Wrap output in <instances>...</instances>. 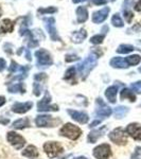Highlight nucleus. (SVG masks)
<instances>
[{
  "instance_id": "28",
  "label": "nucleus",
  "mask_w": 141,
  "mask_h": 159,
  "mask_svg": "<svg viewBox=\"0 0 141 159\" xmlns=\"http://www.w3.org/2000/svg\"><path fill=\"white\" fill-rule=\"evenodd\" d=\"M140 61H141V57H140V55H138V54H134V55L127 56V57L125 58V61H126V64L129 66H136V65H138V64L140 63Z\"/></svg>"
},
{
  "instance_id": "29",
  "label": "nucleus",
  "mask_w": 141,
  "mask_h": 159,
  "mask_svg": "<svg viewBox=\"0 0 141 159\" xmlns=\"http://www.w3.org/2000/svg\"><path fill=\"white\" fill-rule=\"evenodd\" d=\"M134 50L135 49L132 45H120L117 49V52L120 53V54H126V53H130Z\"/></svg>"
},
{
  "instance_id": "46",
  "label": "nucleus",
  "mask_w": 141,
  "mask_h": 159,
  "mask_svg": "<svg viewBox=\"0 0 141 159\" xmlns=\"http://www.w3.org/2000/svg\"><path fill=\"white\" fill-rule=\"evenodd\" d=\"M25 53H27V60H28V61H31V54H30L29 50H28V49H25Z\"/></svg>"
},
{
  "instance_id": "40",
  "label": "nucleus",
  "mask_w": 141,
  "mask_h": 159,
  "mask_svg": "<svg viewBox=\"0 0 141 159\" xmlns=\"http://www.w3.org/2000/svg\"><path fill=\"white\" fill-rule=\"evenodd\" d=\"M6 67H7V61H4L3 58L0 57V72L3 71L4 69H6Z\"/></svg>"
},
{
  "instance_id": "50",
  "label": "nucleus",
  "mask_w": 141,
  "mask_h": 159,
  "mask_svg": "<svg viewBox=\"0 0 141 159\" xmlns=\"http://www.w3.org/2000/svg\"><path fill=\"white\" fill-rule=\"evenodd\" d=\"M0 16H1V7H0Z\"/></svg>"
},
{
  "instance_id": "2",
  "label": "nucleus",
  "mask_w": 141,
  "mask_h": 159,
  "mask_svg": "<svg viewBox=\"0 0 141 159\" xmlns=\"http://www.w3.org/2000/svg\"><path fill=\"white\" fill-rule=\"evenodd\" d=\"M60 134L70 140H76L82 135V129L72 123H66L60 129Z\"/></svg>"
},
{
  "instance_id": "37",
  "label": "nucleus",
  "mask_w": 141,
  "mask_h": 159,
  "mask_svg": "<svg viewBox=\"0 0 141 159\" xmlns=\"http://www.w3.org/2000/svg\"><path fill=\"white\" fill-rule=\"evenodd\" d=\"M124 17H125V19H126L127 22H130L133 20L134 14H133L130 11H129V10H124Z\"/></svg>"
},
{
  "instance_id": "18",
  "label": "nucleus",
  "mask_w": 141,
  "mask_h": 159,
  "mask_svg": "<svg viewBox=\"0 0 141 159\" xmlns=\"http://www.w3.org/2000/svg\"><path fill=\"white\" fill-rule=\"evenodd\" d=\"M117 93H118V87L117 86H111L106 89L105 91V97L107 98L111 103H116V98H117Z\"/></svg>"
},
{
  "instance_id": "25",
  "label": "nucleus",
  "mask_w": 141,
  "mask_h": 159,
  "mask_svg": "<svg viewBox=\"0 0 141 159\" xmlns=\"http://www.w3.org/2000/svg\"><path fill=\"white\" fill-rule=\"evenodd\" d=\"M75 74H76L75 68H74V67L69 68L68 70L65 72V76H64V80H65V81L70 82L71 84L76 83V80H75Z\"/></svg>"
},
{
  "instance_id": "1",
  "label": "nucleus",
  "mask_w": 141,
  "mask_h": 159,
  "mask_svg": "<svg viewBox=\"0 0 141 159\" xmlns=\"http://www.w3.org/2000/svg\"><path fill=\"white\" fill-rule=\"evenodd\" d=\"M97 60H98V56L92 53V54L87 56L83 63L79 65V71H80V74L83 80H85L88 76V74L90 73V71L97 66V63H98Z\"/></svg>"
},
{
  "instance_id": "21",
  "label": "nucleus",
  "mask_w": 141,
  "mask_h": 159,
  "mask_svg": "<svg viewBox=\"0 0 141 159\" xmlns=\"http://www.w3.org/2000/svg\"><path fill=\"white\" fill-rule=\"evenodd\" d=\"M22 156H25V157H27V158H30V159L37 158L38 151L36 147H34V145H29V147H27V148L22 152Z\"/></svg>"
},
{
  "instance_id": "31",
  "label": "nucleus",
  "mask_w": 141,
  "mask_h": 159,
  "mask_svg": "<svg viewBox=\"0 0 141 159\" xmlns=\"http://www.w3.org/2000/svg\"><path fill=\"white\" fill-rule=\"evenodd\" d=\"M104 36L105 34H98V35H94V36H92L90 38V43H93V45H99V43H102L104 39Z\"/></svg>"
},
{
  "instance_id": "13",
  "label": "nucleus",
  "mask_w": 141,
  "mask_h": 159,
  "mask_svg": "<svg viewBox=\"0 0 141 159\" xmlns=\"http://www.w3.org/2000/svg\"><path fill=\"white\" fill-rule=\"evenodd\" d=\"M67 112L69 114V116L74 120V121L81 123V124H85V123L88 122V120H89L88 115L84 111H78V110L68 109Z\"/></svg>"
},
{
  "instance_id": "17",
  "label": "nucleus",
  "mask_w": 141,
  "mask_h": 159,
  "mask_svg": "<svg viewBox=\"0 0 141 159\" xmlns=\"http://www.w3.org/2000/svg\"><path fill=\"white\" fill-rule=\"evenodd\" d=\"M14 30V24L12 20L10 19H3L0 24V34H4V33H11Z\"/></svg>"
},
{
  "instance_id": "6",
  "label": "nucleus",
  "mask_w": 141,
  "mask_h": 159,
  "mask_svg": "<svg viewBox=\"0 0 141 159\" xmlns=\"http://www.w3.org/2000/svg\"><path fill=\"white\" fill-rule=\"evenodd\" d=\"M51 102V96L49 94V92L46 91L45 96L42 99V101L38 102L37 104V109L38 111H57L58 106L56 104H50Z\"/></svg>"
},
{
  "instance_id": "20",
  "label": "nucleus",
  "mask_w": 141,
  "mask_h": 159,
  "mask_svg": "<svg viewBox=\"0 0 141 159\" xmlns=\"http://www.w3.org/2000/svg\"><path fill=\"white\" fill-rule=\"evenodd\" d=\"M86 37H87L86 30L81 29L80 31H76V32L73 33L72 36H71V39H72V42L75 43H81Z\"/></svg>"
},
{
  "instance_id": "4",
  "label": "nucleus",
  "mask_w": 141,
  "mask_h": 159,
  "mask_svg": "<svg viewBox=\"0 0 141 159\" xmlns=\"http://www.w3.org/2000/svg\"><path fill=\"white\" fill-rule=\"evenodd\" d=\"M43 151L49 158H55L64 152L63 147L55 141H49L43 144Z\"/></svg>"
},
{
  "instance_id": "14",
  "label": "nucleus",
  "mask_w": 141,
  "mask_h": 159,
  "mask_svg": "<svg viewBox=\"0 0 141 159\" xmlns=\"http://www.w3.org/2000/svg\"><path fill=\"white\" fill-rule=\"evenodd\" d=\"M111 11L108 7H105L103 9H101L100 11H97L92 14V22L93 24H101L108 16V13Z\"/></svg>"
},
{
  "instance_id": "48",
  "label": "nucleus",
  "mask_w": 141,
  "mask_h": 159,
  "mask_svg": "<svg viewBox=\"0 0 141 159\" xmlns=\"http://www.w3.org/2000/svg\"><path fill=\"white\" fill-rule=\"evenodd\" d=\"M74 159H87L86 157H84V156H80V157H78V158H74Z\"/></svg>"
},
{
  "instance_id": "24",
  "label": "nucleus",
  "mask_w": 141,
  "mask_h": 159,
  "mask_svg": "<svg viewBox=\"0 0 141 159\" xmlns=\"http://www.w3.org/2000/svg\"><path fill=\"white\" fill-rule=\"evenodd\" d=\"M120 99L121 100H130V102H135L136 101V96L130 89L129 88H124L123 90L120 92Z\"/></svg>"
},
{
  "instance_id": "32",
  "label": "nucleus",
  "mask_w": 141,
  "mask_h": 159,
  "mask_svg": "<svg viewBox=\"0 0 141 159\" xmlns=\"http://www.w3.org/2000/svg\"><path fill=\"white\" fill-rule=\"evenodd\" d=\"M57 12V9L54 7H49L47 9H38V13L39 14H53V13Z\"/></svg>"
},
{
  "instance_id": "9",
  "label": "nucleus",
  "mask_w": 141,
  "mask_h": 159,
  "mask_svg": "<svg viewBox=\"0 0 141 159\" xmlns=\"http://www.w3.org/2000/svg\"><path fill=\"white\" fill-rule=\"evenodd\" d=\"M35 56L37 58V64L39 66H43V67H47V66L52 65L53 61L51 57L50 53L48 52L46 49H40L35 52Z\"/></svg>"
},
{
  "instance_id": "5",
  "label": "nucleus",
  "mask_w": 141,
  "mask_h": 159,
  "mask_svg": "<svg viewBox=\"0 0 141 159\" xmlns=\"http://www.w3.org/2000/svg\"><path fill=\"white\" fill-rule=\"evenodd\" d=\"M111 139L115 144L118 145H125L127 143V134L122 127H117L108 135Z\"/></svg>"
},
{
  "instance_id": "10",
  "label": "nucleus",
  "mask_w": 141,
  "mask_h": 159,
  "mask_svg": "<svg viewBox=\"0 0 141 159\" xmlns=\"http://www.w3.org/2000/svg\"><path fill=\"white\" fill-rule=\"evenodd\" d=\"M97 104V108H96V115L98 117H103V118H107L111 115L112 110L111 107L108 106L105 102L102 100L101 98H98L96 101Z\"/></svg>"
},
{
  "instance_id": "51",
  "label": "nucleus",
  "mask_w": 141,
  "mask_h": 159,
  "mask_svg": "<svg viewBox=\"0 0 141 159\" xmlns=\"http://www.w3.org/2000/svg\"><path fill=\"white\" fill-rule=\"evenodd\" d=\"M111 1H115V0H111Z\"/></svg>"
},
{
  "instance_id": "27",
  "label": "nucleus",
  "mask_w": 141,
  "mask_h": 159,
  "mask_svg": "<svg viewBox=\"0 0 141 159\" xmlns=\"http://www.w3.org/2000/svg\"><path fill=\"white\" fill-rule=\"evenodd\" d=\"M114 112H115V117H116L117 119H122V118L129 112V108H127L126 106H118L115 108Z\"/></svg>"
},
{
  "instance_id": "52",
  "label": "nucleus",
  "mask_w": 141,
  "mask_h": 159,
  "mask_svg": "<svg viewBox=\"0 0 141 159\" xmlns=\"http://www.w3.org/2000/svg\"><path fill=\"white\" fill-rule=\"evenodd\" d=\"M140 107H141V104H140Z\"/></svg>"
},
{
  "instance_id": "33",
  "label": "nucleus",
  "mask_w": 141,
  "mask_h": 159,
  "mask_svg": "<svg viewBox=\"0 0 141 159\" xmlns=\"http://www.w3.org/2000/svg\"><path fill=\"white\" fill-rule=\"evenodd\" d=\"M42 85L39 83H34L33 84V92L36 97H39L40 93H42Z\"/></svg>"
},
{
  "instance_id": "11",
  "label": "nucleus",
  "mask_w": 141,
  "mask_h": 159,
  "mask_svg": "<svg viewBox=\"0 0 141 159\" xmlns=\"http://www.w3.org/2000/svg\"><path fill=\"white\" fill-rule=\"evenodd\" d=\"M127 135H130L133 139L140 141L141 140V124L139 123H130L125 129Z\"/></svg>"
},
{
  "instance_id": "3",
  "label": "nucleus",
  "mask_w": 141,
  "mask_h": 159,
  "mask_svg": "<svg viewBox=\"0 0 141 159\" xmlns=\"http://www.w3.org/2000/svg\"><path fill=\"white\" fill-rule=\"evenodd\" d=\"M35 123L38 127H54L61 123V120L53 118L50 115H39L35 119Z\"/></svg>"
},
{
  "instance_id": "35",
  "label": "nucleus",
  "mask_w": 141,
  "mask_h": 159,
  "mask_svg": "<svg viewBox=\"0 0 141 159\" xmlns=\"http://www.w3.org/2000/svg\"><path fill=\"white\" fill-rule=\"evenodd\" d=\"M130 159H141V148L137 147L135 148V152L133 153Z\"/></svg>"
},
{
  "instance_id": "39",
  "label": "nucleus",
  "mask_w": 141,
  "mask_h": 159,
  "mask_svg": "<svg viewBox=\"0 0 141 159\" xmlns=\"http://www.w3.org/2000/svg\"><path fill=\"white\" fill-rule=\"evenodd\" d=\"M79 57L75 54H69L66 55V61L67 63H70V61H78Z\"/></svg>"
},
{
  "instance_id": "7",
  "label": "nucleus",
  "mask_w": 141,
  "mask_h": 159,
  "mask_svg": "<svg viewBox=\"0 0 141 159\" xmlns=\"http://www.w3.org/2000/svg\"><path fill=\"white\" fill-rule=\"evenodd\" d=\"M93 156L97 159H108L111 156V145L107 143H102L93 148Z\"/></svg>"
},
{
  "instance_id": "30",
  "label": "nucleus",
  "mask_w": 141,
  "mask_h": 159,
  "mask_svg": "<svg viewBox=\"0 0 141 159\" xmlns=\"http://www.w3.org/2000/svg\"><path fill=\"white\" fill-rule=\"evenodd\" d=\"M111 24L117 28H122L123 25H124V24H123V20H122L121 16H120L119 14H115L114 16H112Z\"/></svg>"
},
{
  "instance_id": "41",
  "label": "nucleus",
  "mask_w": 141,
  "mask_h": 159,
  "mask_svg": "<svg viewBox=\"0 0 141 159\" xmlns=\"http://www.w3.org/2000/svg\"><path fill=\"white\" fill-rule=\"evenodd\" d=\"M92 3H94L96 6H101V4L106 3V0H91Z\"/></svg>"
},
{
  "instance_id": "47",
  "label": "nucleus",
  "mask_w": 141,
  "mask_h": 159,
  "mask_svg": "<svg viewBox=\"0 0 141 159\" xmlns=\"http://www.w3.org/2000/svg\"><path fill=\"white\" fill-rule=\"evenodd\" d=\"M83 1H86V0H72L73 3H80V2H83Z\"/></svg>"
},
{
  "instance_id": "15",
  "label": "nucleus",
  "mask_w": 141,
  "mask_h": 159,
  "mask_svg": "<svg viewBox=\"0 0 141 159\" xmlns=\"http://www.w3.org/2000/svg\"><path fill=\"white\" fill-rule=\"evenodd\" d=\"M33 107V102H25V103H15L12 106V110L16 114H25Z\"/></svg>"
},
{
  "instance_id": "44",
  "label": "nucleus",
  "mask_w": 141,
  "mask_h": 159,
  "mask_svg": "<svg viewBox=\"0 0 141 159\" xmlns=\"http://www.w3.org/2000/svg\"><path fill=\"white\" fill-rule=\"evenodd\" d=\"M4 103H6V98L3 96H0V106L4 105Z\"/></svg>"
},
{
  "instance_id": "16",
  "label": "nucleus",
  "mask_w": 141,
  "mask_h": 159,
  "mask_svg": "<svg viewBox=\"0 0 141 159\" xmlns=\"http://www.w3.org/2000/svg\"><path fill=\"white\" fill-rule=\"evenodd\" d=\"M106 129H107V127L104 125V126L102 127V129H94V130H92V132L89 133L88 138H87V140H88V142H89V143H96L97 141L99 140V138L103 136L104 132H105V130H106Z\"/></svg>"
},
{
  "instance_id": "45",
  "label": "nucleus",
  "mask_w": 141,
  "mask_h": 159,
  "mask_svg": "<svg viewBox=\"0 0 141 159\" xmlns=\"http://www.w3.org/2000/svg\"><path fill=\"white\" fill-rule=\"evenodd\" d=\"M100 123H101V120H97V121H93V122H92L91 124L89 125V126H90V127H94L97 124H100Z\"/></svg>"
},
{
  "instance_id": "26",
  "label": "nucleus",
  "mask_w": 141,
  "mask_h": 159,
  "mask_svg": "<svg viewBox=\"0 0 141 159\" xmlns=\"http://www.w3.org/2000/svg\"><path fill=\"white\" fill-rule=\"evenodd\" d=\"M7 91L11 92V93H16V92L25 93V87L24 86V84H22V83H16V84H13V85L9 86Z\"/></svg>"
},
{
  "instance_id": "19",
  "label": "nucleus",
  "mask_w": 141,
  "mask_h": 159,
  "mask_svg": "<svg viewBox=\"0 0 141 159\" xmlns=\"http://www.w3.org/2000/svg\"><path fill=\"white\" fill-rule=\"evenodd\" d=\"M88 18V11L85 7H79L76 9V20L79 24L85 22Z\"/></svg>"
},
{
  "instance_id": "43",
  "label": "nucleus",
  "mask_w": 141,
  "mask_h": 159,
  "mask_svg": "<svg viewBox=\"0 0 141 159\" xmlns=\"http://www.w3.org/2000/svg\"><path fill=\"white\" fill-rule=\"evenodd\" d=\"M9 122H10L9 119H6V118H3V117H0V123H1L2 125L9 124Z\"/></svg>"
},
{
  "instance_id": "38",
  "label": "nucleus",
  "mask_w": 141,
  "mask_h": 159,
  "mask_svg": "<svg viewBox=\"0 0 141 159\" xmlns=\"http://www.w3.org/2000/svg\"><path fill=\"white\" fill-rule=\"evenodd\" d=\"M34 80L35 81H45V80H47V74L46 73H37L34 75Z\"/></svg>"
},
{
  "instance_id": "49",
  "label": "nucleus",
  "mask_w": 141,
  "mask_h": 159,
  "mask_svg": "<svg viewBox=\"0 0 141 159\" xmlns=\"http://www.w3.org/2000/svg\"><path fill=\"white\" fill-rule=\"evenodd\" d=\"M139 72H141V66H140V67H139Z\"/></svg>"
},
{
  "instance_id": "34",
  "label": "nucleus",
  "mask_w": 141,
  "mask_h": 159,
  "mask_svg": "<svg viewBox=\"0 0 141 159\" xmlns=\"http://www.w3.org/2000/svg\"><path fill=\"white\" fill-rule=\"evenodd\" d=\"M130 89H132L133 91L137 92V93H141V81L133 83L132 85H130Z\"/></svg>"
},
{
  "instance_id": "22",
  "label": "nucleus",
  "mask_w": 141,
  "mask_h": 159,
  "mask_svg": "<svg viewBox=\"0 0 141 159\" xmlns=\"http://www.w3.org/2000/svg\"><path fill=\"white\" fill-rule=\"evenodd\" d=\"M14 129H24L25 127H29L30 126V120L28 118H22V119H18L16 120L15 122H13L12 125Z\"/></svg>"
},
{
  "instance_id": "12",
  "label": "nucleus",
  "mask_w": 141,
  "mask_h": 159,
  "mask_svg": "<svg viewBox=\"0 0 141 159\" xmlns=\"http://www.w3.org/2000/svg\"><path fill=\"white\" fill-rule=\"evenodd\" d=\"M43 21L47 22L46 27H47V30H48V32H49L51 39L54 40V42L61 40V38L57 34V31H56V28H55V19L53 18V17H50V18H45Z\"/></svg>"
},
{
  "instance_id": "42",
  "label": "nucleus",
  "mask_w": 141,
  "mask_h": 159,
  "mask_svg": "<svg viewBox=\"0 0 141 159\" xmlns=\"http://www.w3.org/2000/svg\"><path fill=\"white\" fill-rule=\"evenodd\" d=\"M134 9H135L137 12H141V0H138V1L136 2Z\"/></svg>"
},
{
  "instance_id": "36",
  "label": "nucleus",
  "mask_w": 141,
  "mask_h": 159,
  "mask_svg": "<svg viewBox=\"0 0 141 159\" xmlns=\"http://www.w3.org/2000/svg\"><path fill=\"white\" fill-rule=\"evenodd\" d=\"M18 69H19V65H18V64H17L15 61H11V66H10V68H9L10 72H16Z\"/></svg>"
},
{
  "instance_id": "8",
  "label": "nucleus",
  "mask_w": 141,
  "mask_h": 159,
  "mask_svg": "<svg viewBox=\"0 0 141 159\" xmlns=\"http://www.w3.org/2000/svg\"><path fill=\"white\" fill-rule=\"evenodd\" d=\"M7 140L10 142V144L13 145L16 150H20L25 147V139L19 134H16L15 132H9L7 135Z\"/></svg>"
},
{
  "instance_id": "23",
  "label": "nucleus",
  "mask_w": 141,
  "mask_h": 159,
  "mask_svg": "<svg viewBox=\"0 0 141 159\" xmlns=\"http://www.w3.org/2000/svg\"><path fill=\"white\" fill-rule=\"evenodd\" d=\"M111 67H114V68H122V69L129 67V65L126 64L125 60H123L122 57H114V58H111Z\"/></svg>"
}]
</instances>
